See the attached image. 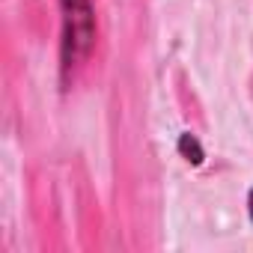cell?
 Returning <instances> with one entry per match:
<instances>
[{"mask_svg":"<svg viewBox=\"0 0 253 253\" xmlns=\"http://www.w3.org/2000/svg\"><path fill=\"white\" fill-rule=\"evenodd\" d=\"M69 3V48L75 51L81 45V51L86 48L89 42V27H92V18H89V6L86 0H66Z\"/></svg>","mask_w":253,"mask_h":253,"instance_id":"1","label":"cell"},{"mask_svg":"<svg viewBox=\"0 0 253 253\" xmlns=\"http://www.w3.org/2000/svg\"><path fill=\"white\" fill-rule=\"evenodd\" d=\"M179 149H182V155H185L191 164H200V161H203V149H200V143L194 140V134H182V137H179Z\"/></svg>","mask_w":253,"mask_h":253,"instance_id":"2","label":"cell"},{"mask_svg":"<svg viewBox=\"0 0 253 253\" xmlns=\"http://www.w3.org/2000/svg\"><path fill=\"white\" fill-rule=\"evenodd\" d=\"M247 209H250V217H253V191H250V197H247Z\"/></svg>","mask_w":253,"mask_h":253,"instance_id":"3","label":"cell"}]
</instances>
